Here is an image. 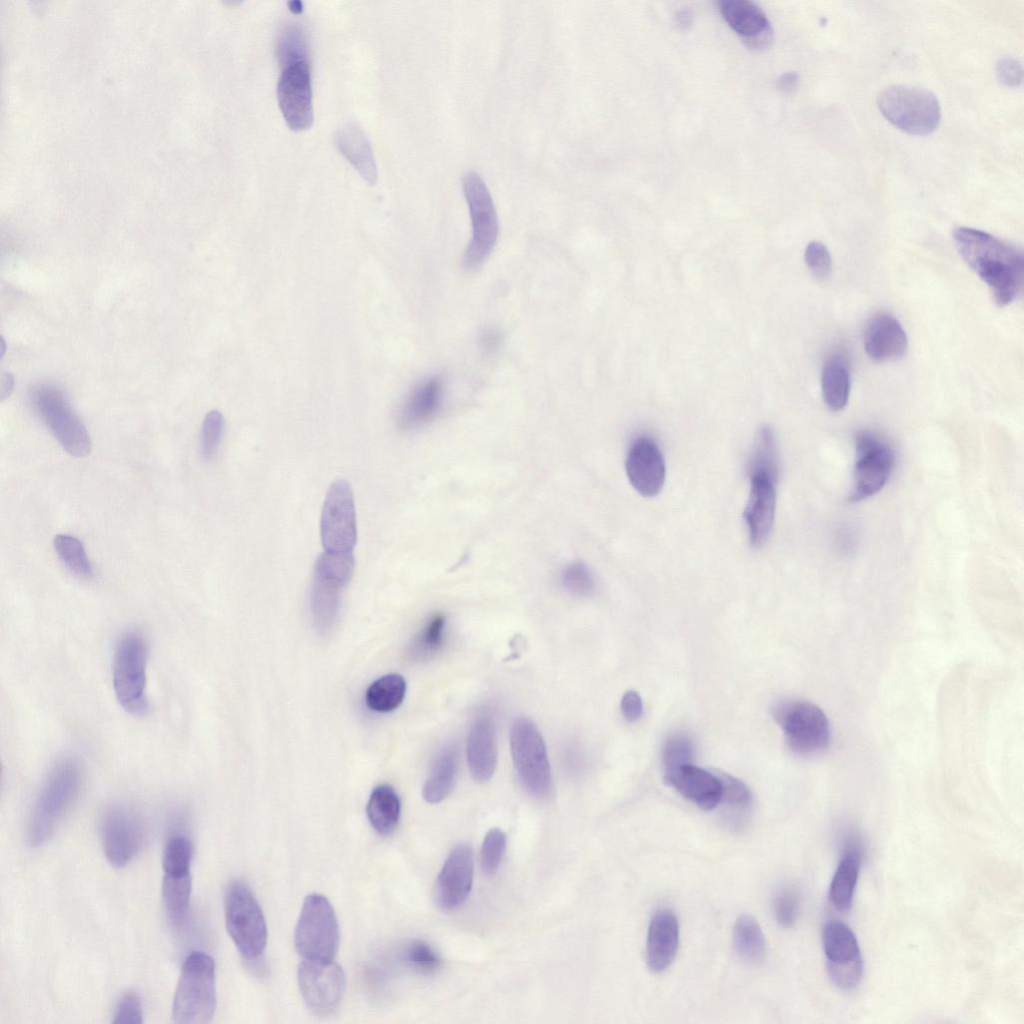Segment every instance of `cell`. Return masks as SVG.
Masks as SVG:
<instances>
[{
  "label": "cell",
  "mask_w": 1024,
  "mask_h": 1024,
  "mask_svg": "<svg viewBox=\"0 0 1024 1024\" xmlns=\"http://www.w3.org/2000/svg\"><path fill=\"white\" fill-rule=\"evenodd\" d=\"M750 479L743 518L751 546L760 548L769 539L773 528L777 480L762 474L750 475Z\"/></svg>",
  "instance_id": "21"
},
{
  "label": "cell",
  "mask_w": 1024,
  "mask_h": 1024,
  "mask_svg": "<svg viewBox=\"0 0 1024 1024\" xmlns=\"http://www.w3.org/2000/svg\"><path fill=\"white\" fill-rule=\"evenodd\" d=\"M804 260L811 273L819 280L831 274L832 258L828 248L819 241L810 242L804 252Z\"/></svg>",
  "instance_id": "47"
},
{
  "label": "cell",
  "mask_w": 1024,
  "mask_h": 1024,
  "mask_svg": "<svg viewBox=\"0 0 1024 1024\" xmlns=\"http://www.w3.org/2000/svg\"><path fill=\"white\" fill-rule=\"evenodd\" d=\"M81 784L82 769L76 758L64 757L54 764L28 819L26 840L31 847L50 838L77 800Z\"/></svg>",
  "instance_id": "2"
},
{
  "label": "cell",
  "mask_w": 1024,
  "mask_h": 1024,
  "mask_svg": "<svg viewBox=\"0 0 1024 1024\" xmlns=\"http://www.w3.org/2000/svg\"><path fill=\"white\" fill-rule=\"evenodd\" d=\"M473 882V861L470 847L459 844L450 852L438 875L435 900L439 908L453 911L467 900Z\"/></svg>",
  "instance_id": "20"
},
{
  "label": "cell",
  "mask_w": 1024,
  "mask_h": 1024,
  "mask_svg": "<svg viewBox=\"0 0 1024 1024\" xmlns=\"http://www.w3.org/2000/svg\"><path fill=\"white\" fill-rule=\"evenodd\" d=\"M623 716L628 721L638 720L643 713V703L640 695L633 690L627 691L620 703Z\"/></svg>",
  "instance_id": "51"
},
{
  "label": "cell",
  "mask_w": 1024,
  "mask_h": 1024,
  "mask_svg": "<svg viewBox=\"0 0 1024 1024\" xmlns=\"http://www.w3.org/2000/svg\"><path fill=\"white\" fill-rule=\"evenodd\" d=\"M625 470L633 488L644 497L657 495L665 482L666 467L657 443L648 436L637 437L631 444Z\"/></svg>",
  "instance_id": "19"
},
{
  "label": "cell",
  "mask_w": 1024,
  "mask_h": 1024,
  "mask_svg": "<svg viewBox=\"0 0 1024 1024\" xmlns=\"http://www.w3.org/2000/svg\"><path fill=\"white\" fill-rule=\"evenodd\" d=\"M822 944L831 981L840 989H854L863 973L861 951L854 932L841 921H829L823 928Z\"/></svg>",
  "instance_id": "15"
},
{
  "label": "cell",
  "mask_w": 1024,
  "mask_h": 1024,
  "mask_svg": "<svg viewBox=\"0 0 1024 1024\" xmlns=\"http://www.w3.org/2000/svg\"><path fill=\"white\" fill-rule=\"evenodd\" d=\"M444 626L443 615L431 618L410 645V656L414 660H424L436 653L443 643Z\"/></svg>",
  "instance_id": "40"
},
{
  "label": "cell",
  "mask_w": 1024,
  "mask_h": 1024,
  "mask_svg": "<svg viewBox=\"0 0 1024 1024\" xmlns=\"http://www.w3.org/2000/svg\"><path fill=\"white\" fill-rule=\"evenodd\" d=\"M366 814L378 833L387 835L393 832L401 815V801L395 789L388 784L375 787L369 796Z\"/></svg>",
  "instance_id": "32"
},
{
  "label": "cell",
  "mask_w": 1024,
  "mask_h": 1024,
  "mask_svg": "<svg viewBox=\"0 0 1024 1024\" xmlns=\"http://www.w3.org/2000/svg\"><path fill=\"white\" fill-rule=\"evenodd\" d=\"M276 92L280 111L290 129L301 131L310 127L313 122L310 60L282 64Z\"/></svg>",
  "instance_id": "14"
},
{
  "label": "cell",
  "mask_w": 1024,
  "mask_h": 1024,
  "mask_svg": "<svg viewBox=\"0 0 1024 1024\" xmlns=\"http://www.w3.org/2000/svg\"><path fill=\"white\" fill-rule=\"evenodd\" d=\"M561 583L570 593L577 596H586L593 592L595 582L589 568L581 563L574 562L567 565L561 573Z\"/></svg>",
  "instance_id": "44"
},
{
  "label": "cell",
  "mask_w": 1024,
  "mask_h": 1024,
  "mask_svg": "<svg viewBox=\"0 0 1024 1024\" xmlns=\"http://www.w3.org/2000/svg\"><path fill=\"white\" fill-rule=\"evenodd\" d=\"M353 553L322 552L314 565V576L345 587L354 573Z\"/></svg>",
  "instance_id": "39"
},
{
  "label": "cell",
  "mask_w": 1024,
  "mask_h": 1024,
  "mask_svg": "<svg viewBox=\"0 0 1024 1024\" xmlns=\"http://www.w3.org/2000/svg\"><path fill=\"white\" fill-rule=\"evenodd\" d=\"M101 836L104 855L117 868L126 866L139 853L144 842L140 818L122 805L112 806L106 811Z\"/></svg>",
  "instance_id": "18"
},
{
  "label": "cell",
  "mask_w": 1024,
  "mask_h": 1024,
  "mask_svg": "<svg viewBox=\"0 0 1024 1024\" xmlns=\"http://www.w3.org/2000/svg\"><path fill=\"white\" fill-rule=\"evenodd\" d=\"M339 925L328 899L317 893L308 895L295 927L294 942L304 960L331 961L339 947Z\"/></svg>",
  "instance_id": "7"
},
{
  "label": "cell",
  "mask_w": 1024,
  "mask_h": 1024,
  "mask_svg": "<svg viewBox=\"0 0 1024 1024\" xmlns=\"http://www.w3.org/2000/svg\"><path fill=\"white\" fill-rule=\"evenodd\" d=\"M467 761L471 776L486 783L494 774L497 762L495 723L488 712L474 720L467 739Z\"/></svg>",
  "instance_id": "26"
},
{
  "label": "cell",
  "mask_w": 1024,
  "mask_h": 1024,
  "mask_svg": "<svg viewBox=\"0 0 1024 1024\" xmlns=\"http://www.w3.org/2000/svg\"><path fill=\"white\" fill-rule=\"evenodd\" d=\"M953 240L960 256L987 285L998 306H1006L1018 297L1024 261L1017 247L971 227L956 228Z\"/></svg>",
  "instance_id": "1"
},
{
  "label": "cell",
  "mask_w": 1024,
  "mask_h": 1024,
  "mask_svg": "<svg viewBox=\"0 0 1024 1024\" xmlns=\"http://www.w3.org/2000/svg\"><path fill=\"white\" fill-rule=\"evenodd\" d=\"M720 780L721 801L725 805L724 820L731 830H741L747 823L753 798L750 789L739 779L725 772H714Z\"/></svg>",
  "instance_id": "30"
},
{
  "label": "cell",
  "mask_w": 1024,
  "mask_h": 1024,
  "mask_svg": "<svg viewBox=\"0 0 1024 1024\" xmlns=\"http://www.w3.org/2000/svg\"><path fill=\"white\" fill-rule=\"evenodd\" d=\"M856 461L850 501L859 502L878 493L895 466L890 445L872 431H861L855 439Z\"/></svg>",
  "instance_id": "13"
},
{
  "label": "cell",
  "mask_w": 1024,
  "mask_h": 1024,
  "mask_svg": "<svg viewBox=\"0 0 1024 1024\" xmlns=\"http://www.w3.org/2000/svg\"><path fill=\"white\" fill-rule=\"evenodd\" d=\"M192 849L183 843H172L163 852L162 901L171 924L183 925L188 916L191 897Z\"/></svg>",
  "instance_id": "17"
},
{
  "label": "cell",
  "mask_w": 1024,
  "mask_h": 1024,
  "mask_svg": "<svg viewBox=\"0 0 1024 1024\" xmlns=\"http://www.w3.org/2000/svg\"><path fill=\"white\" fill-rule=\"evenodd\" d=\"M506 847L505 833L499 828L490 829L481 846L480 861L485 874H494L502 861Z\"/></svg>",
  "instance_id": "42"
},
{
  "label": "cell",
  "mask_w": 1024,
  "mask_h": 1024,
  "mask_svg": "<svg viewBox=\"0 0 1024 1024\" xmlns=\"http://www.w3.org/2000/svg\"><path fill=\"white\" fill-rule=\"evenodd\" d=\"M996 74L999 82L1004 86L1017 87L1022 82V64L1015 58L1003 57L997 63Z\"/></svg>",
  "instance_id": "50"
},
{
  "label": "cell",
  "mask_w": 1024,
  "mask_h": 1024,
  "mask_svg": "<svg viewBox=\"0 0 1024 1024\" xmlns=\"http://www.w3.org/2000/svg\"><path fill=\"white\" fill-rule=\"evenodd\" d=\"M443 395L442 381L431 377L420 382L405 400L399 414L398 423L402 429H415L438 412Z\"/></svg>",
  "instance_id": "27"
},
{
  "label": "cell",
  "mask_w": 1024,
  "mask_h": 1024,
  "mask_svg": "<svg viewBox=\"0 0 1024 1024\" xmlns=\"http://www.w3.org/2000/svg\"><path fill=\"white\" fill-rule=\"evenodd\" d=\"M514 767L525 789L534 797H545L551 787V771L544 740L536 725L517 718L510 731Z\"/></svg>",
  "instance_id": "11"
},
{
  "label": "cell",
  "mask_w": 1024,
  "mask_h": 1024,
  "mask_svg": "<svg viewBox=\"0 0 1024 1024\" xmlns=\"http://www.w3.org/2000/svg\"><path fill=\"white\" fill-rule=\"evenodd\" d=\"M718 9L730 28L751 48L767 47L772 27L762 8L750 0H721Z\"/></svg>",
  "instance_id": "23"
},
{
  "label": "cell",
  "mask_w": 1024,
  "mask_h": 1024,
  "mask_svg": "<svg viewBox=\"0 0 1024 1024\" xmlns=\"http://www.w3.org/2000/svg\"><path fill=\"white\" fill-rule=\"evenodd\" d=\"M692 18V14L688 9H681L676 13V21L682 28L690 26Z\"/></svg>",
  "instance_id": "54"
},
{
  "label": "cell",
  "mask_w": 1024,
  "mask_h": 1024,
  "mask_svg": "<svg viewBox=\"0 0 1024 1024\" xmlns=\"http://www.w3.org/2000/svg\"><path fill=\"white\" fill-rule=\"evenodd\" d=\"M147 661L148 646L143 635L136 631L123 634L114 652L112 682L119 705L134 716H143L149 710Z\"/></svg>",
  "instance_id": "4"
},
{
  "label": "cell",
  "mask_w": 1024,
  "mask_h": 1024,
  "mask_svg": "<svg viewBox=\"0 0 1024 1024\" xmlns=\"http://www.w3.org/2000/svg\"><path fill=\"white\" fill-rule=\"evenodd\" d=\"M773 716L793 752L813 755L828 748L831 741L830 723L816 704L801 699L784 701L774 707Z\"/></svg>",
  "instance_id": "9"
},
{
  "label": "cell",
  "mask_w": 1024,
  "mask_h": 1024,
  "mask_svg": "<svg viewBox=\"0 0 1024 1024\" xmlns=\"http://www.w3.org/2000/svg\"><path fill=\"white\" fill-rule=\"evenodd\" d=\"M864 349L875 362L894 361L906 354L908 338L894 316L880 312L872 316L866 325Z\"/></svg>",
  "instance_id": "24"
},
{
  "label": "cell",
  "mask_w": 1024,
  "mask_h": 1024,
  "mask_svg": "<svg viewBox=\"0 0 1024 1024\" xmlns=\"http://www.w3.org/2000/svg\"><path fill=\"white\" fill-rule=\"evenodd\" d=\"M823 401L832 411L844 409L850 394V369L847 359L840 354L825 362L821 373Z\"/></svg>",
  "instance_id": "31"
},
{
  "label": "cell",
  "mask_w": 1024,
  "mask_h": 1024,
  "mask_svg": "<svg viewBox=\"0 0 1024 1024\" xmlns=\"http://www.w3.org/2000/svg\"><path fill=\"white\" fill-rule=\"evenodd\" d=\"M472 233L463 256L467 269L481 266L489 257L499 233V220L489 189L482 177L475 171H468L462 177Z\"/></svg>",
  "instance_id": "8"
},
{
  "label": "cell",
  "mask_w": 1024,
  "mask_h": 1024,
  "mask_svg": "<svg viewBox=\"0 0 1024 1024\" xmlns=\"http://www.w3.org/2000/svg\"><path fill=\"white\" fill-rule=\"evenodd\" d=\"M335 145L369 184L377 181V167L371 143L358 125L348 123L334 137Z\"/></svg>",
  "instance_id": "28"
},
{
  "label": "cell",
  "mask_w": 1024,
  "mask_h": 1024,
  "mask_svg": "<svg viewBox=\"0 0 1024 1024\" xmlns=\"http://www.w3.org/2000/svg\"><path fill=\"white\" fill-rule=\"evenodd\" d=\"M750 475L762 474L778 480V450L773 429L762 426L756 436L750 462Z\"/></svg>",
  "instance_id": "37"
},
{
  "label": "cell",
  "mask_w": 1024,
  "mask_h": 1024,
  "mask_svg": "<svg viewBox=\"0 0 1024 1024\" xmlns=\"http://www.w3.org/2000/svg\"><path fill=\"white\" fill-rule=\"evenodd\" d=\"M343 588L337 583L313 576L311 611L314 622L321 631L329 630L336 621Z\"/></svg>",
  "instance_id": "34"
},
{
  "label": "cell",
  "mask_w": 1024,
  "mask_h": 1024,
  "mask_svg": "<svg viewBox=\"0 0 1024 1024\" xmlns=\"http://www.w3.org/2000/svg\"><path fill=\"white\" fill-rule=\"evenodd\" d=\"M227 931L243 958L257 960L267 944V925L256 898L242 881L229 883L225 892Z\"/></svg>",
  "instance_id": "6"
},
{
  "label": "cell",
  "mask_w": 1024,
  "mask_h": 1024,
  "mask_svg": "<svg viewBox=\"0 0 1024 1024\" xmlns=\"http://www.w3.org/2000/svg\"><path fill=\"white\" fill-rule=\"evenodd\" d=\"M53 546L62 563L80 578L93 577V567L80 540L68 534L54 537Z\"/></svg>",
  "instance_id": "38"
},
{
  "label": "cell",
  "mask_w": 1024,
  "mask_h": 1024,
  "mask_svg": "<svg viewBox=\"0 0 1024 1024\" xmlns=\"http://www.w3.org/2000/svg\"><path fill=\"white\" fill-rule=\"evenodd\" d=\"M679 945V924L675 914L666 908L652 916L646 939V962L654 973H662L673 963Z\"/></svg>",
  "instance_id": "25"
},
{
  "label": "cell",
  "mask_w": 1024,
  "mask_h": 1024,
  "mask_svg": "<svg viewBox=\"0 0 1024 1024\" xmlns=\"http://www.w3.org/2000/svg\"><path fill=\"white\" fill-rule=\"evenodd\" d=\"M732 941L740 959L749 964H758L766 952L763 931L758 922L749 915L740 916L733 926Z\"/></svg>",
  "instance_id": "35"
},
{
  "label": "cell",
  "mask_w": 1024,
  "mask_h": 1024,
  "mask_svg": "<svg viewBox=\"0 0 1024 1024\" xmlns=\"http://www.w3.org/2000/svg\"><path fill=\"white\" fill-rule=\"evenodd\" d=\"M216 1008L215 963L201 951L185 959L172 1003V1017L178 1024L208 1023Z\"/></svg>",
  "instance_id": "3"
},
{
  "label": "cell",
  "mask_w": 1024,
  "mask_h": 1024,
  "mask_svg": "<svg viewBox=\"0 0 1024 1024\" xmlns=\"http://www.w3.org/2000/svg\"><path fill=\"white\" fill-rule=\"evenodd\" d=\"M458 756L453 746L442 749L436 757L422 795L428 803H439L452 791L457 775Z\"/></svg>",
  "instance_id": "33"
},
{
  "label": "cell",
  "mask_w": 1024,
  "mask_h": 1024,
  "mask_svg": "<svg viewBox=\"0 0 1024 1024\" xmlns=\"http://www.w3.org/2000/svg\"><path fill=\"white\" fill-rule=\"evenodd\" d=\"M799 82V75L794 71L784 72L781 74L777 81V88L783 92H790L796 88Z\"/></svg>",
  "instance_id": "52"
},
{
  "label": "cell",
  "mask_w": 1024,
  "mask_h": 1024,
  "mask_svg": "<svg viewBox=\"0 0 1024 1024\" xmlns=\"http://www.w3.org/2000/svg\"><path fill=\"white\" fill-rule=\"evenodd\" d=\"M877 106L895 127L912 135H927L938 127L940 104L931 91L906 85H890L879 91Z\"/></svg>",
  "instance_id": "5"
},
{
  "label": "cell",
  "mask_w": 1024,
  "mask_h": 1024,
  "mask_svg": "<svg viewBox=\"0 0 1024 1024\" xmlns=\"http://www.w3.org/2000/svg\"><path fill=\"white\" fill-rule=\"evenodd\" d=\"M276 54L280 65L290 61L309 59L307 37L298 24H288L281 30L277 40Z\"/></svg>",
  "instance_id": "41"
},
{
  "label": "cell",
  "mask_w": 1024,
  "mask_h": 1024,
  "mask_svg": "<svg viewBox=\"0 0 1024 1024\" xmlns=\"http://www.w3.org/2000/svg\"><path fill=\"white\" fill-rule=\"evenodd\" d=\"M800 909V897L793 888L783 889L775 898L774 913L777 922L783 927H791L796 922Z\"/></svg>",
  "instance_id": "48"
},
{
  "label": "cell",
  "mask_w": 1024,
  "mask_h": 1024,
  "mask_svg": "<svg viewBox=\"0 0 1024 1024\" xmlns=\"http://www.w3.org/2000/svg\"><path fill=\"white\" fill-rule=\"evenodd\" d=\"M404 959L414 968L431 972L440 966L438 954L424 941H412L404 951Z\"/></svg>",
  "instance_id": "46"
},
{
  "label": "cell",
  "mask_w": 1024,
  "mask_h": 1024,
  "mask_svg": "<svg viewBox=\"0 0 1024 1024\" xmlns=\"http://www.w3.org/2000/svg\"><path fill=\"white\" fill-rule=\"evenodd\" d=\"M406 682L399 674H387L372 682L365 692L367 707L376 712H390L402 703Z\"/></svg>",
  "instance_id": "36"
},
{
  "label": "cell",
  "mask_w": 1024,
  "mask_h": 1024,
  "mask_svg": "<svg viewBox=\"0 0 1024 1024\" xmlns=\"http://www.w3.org/2000/svg\"><path fill=\"white\" fill-rule=\"evenodd\" d=\"M664 781L702 810L720 804L722 788L717 775L691 762L664 771Z\"/></svg>",
  "instance_id": "22"
},
{
  "label": "cell",
  "mask_w": 1024,
  "mask_h": 1024,
  "mask_svg": "<svg viewBox=\"0 0 1024 1024\" xmlns=\"http://www.w3.org/2000/svg\"><path fill=\"white\" fill-rule=\"evenodd\" d=\"M31 399L35 410L67 453L74 457L90 453L88 431L60 389L48 384L38 385Z\"/></svg>",
  "instance_id": "10"
},
{
  "label": "cell",
  "mask_w": 1024,
  "mask_h": 1024,
  "mask_svg": "<svg viewBox=\"0 0 1024 1024\" xmlns=\"http://www.w3.org/2000/svg\"><path fill=\"white\" fill-rule=\"evenodd\" d=\"M143 1022V1010L139 996L132 991L126 992L118 1001L112 1023L140 1024Z\"/></svg>",
  "instance_id": "49"
},
{
  "label": "cell",
  "mask_w": 1024,
  "mask_h": 1024,
  "mask_svg": "<svg viewBox=\"0 0 1024 1024\" xmlns=\"http://www.w3.org/2000/svg\"><path fill=\"white\" fill-rule=\"evenodd\" d=\"M14 380L12 375L9 373H3L0 376V399L4 400L8 397L13 389Z\"/></svg>",
  "instance_id": "53"
},
{
  "label": "cell",
  "mask_w": 1024,
  "mask_h": 1024,
  "mask_svg": "<svg viewBox=\"0 0 1024 1024\" xmlns=\"http://www.w3.org/2000/svg\"><path fill=\"white\" fill-rule=\"evenodd\" d=\"M320 535L324 551L353 553L357 541L356 509L352 488L345 479L335 480L328 488Z\"/></svg>",
  "instance_id": "12"
},
{
  "label": "cell",
  "mask_w": 1024,
  "mask_h": 1024,
  "mask_svg": "<svg viewBox=\"0 0 1024 1024\" xmlns=\"http://www.w3.org/2000/svg\"><path fill=\"white\" fill-rule=\"evenodd\" d=\"M298 985L307 1007L317 1015L333 1013L346 986L341 966L331 961L304 960L298 968Z\"/></svg>",
  "instance_id": "16"
},
{
  "label": "cell",
  "mask_w": 1024,
  "mask_h": 1024,
  "mask_svg": "<svg viewBox=\"0 0 1024 1024\" xmlns=\"http://www.w3.org/2000/svg\"><path fill=\"white\" fill-rule=\"evenodd\" d=\"M693 755L694 746L688 735L684 733L670 735L665 741L662 752L664 771L690 763Z\"/></svg>",
  "instance_id": "43"
},
{
  "label": "cell",
  "mask_w": 1024,
  "mask_h": 1024,
  "mask_svg": "<svg viewBox=\"0 0 1024 1024\" xmlns=\"http://www.w3.org/2000/svg\"><path fill=\"white\" fill-rule=\"evenodd\" d=\"M861 859L859 843L849 842L836 868L828 893L830 903L838 911L845 912L852 906Z\"/></svg>",
  "instance_id": "29"
},
{
  "label": "cell",
  "mask_w": 1024,
  "mask_h": 1024,
  "mask_svg": "<svg viewBox=\"0 0 1024 1024\" xmlns=\"http://www.w3.org/2000/svg\"><path fill=\"white\" fill-rule=\"evenodd\" d=\"M224 418L218 410L209 411L201 429V451L205 459L213 458L221 442Z\"/></svg>",
  "instance_id": "45"
}]
</instances>
